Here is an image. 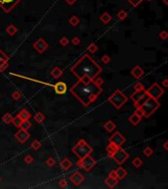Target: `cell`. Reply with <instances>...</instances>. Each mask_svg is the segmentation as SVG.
Returning a JSON list of instances; mask_svg holds the SVG:
<instances>
[{"mask_svg": "<svg viewBox=\"0 0 168 189\" xmlns=\"http://www.w3.org/2000/svg\"><path fill=\"white\" fill-rule=\"evenodd\" d=\"M132 164H133V166H134L136 168H139L140 166H141L143 165V161H142L141 158L137 157V158H135L134 160H133V161H132Z\"/></svg>", "mask_w": 168, "mask_h": 189, "instance_id": "28", "label": "cell"}, {"mask_svg": "<svg viewBox=\"0 0 168 189\" xmlns=\"http://www.w3.org/2000/svg\"><path fill=\"white\" fill-rule=\"evenodd\" d=\"M159 106H160V103L157 102V100H155L152 98L148 97L147 100L145 101L144 103L140 106L142 108L143 112H144V116L145 117H150L151 114L155 113Z\"/></svg>", "mask_w": 168, "mask_h": 189, "instance_id": "4", "label": "cell"}, {"mask_svg": "<svg viewBox=\"0 0 168 189\" xmlns=\"http://www.w3.org/2000/svg\"><path fill=\"white\" fill-rule=\"evenodd\" d=\"M145 95H147V94H145V90H140V91H135V92L133 93V94H132V95L130 96V98L135 103L134 105L137 106V105L139 103V102L142 100L143 98L145 97Z\"/></svg>", "mask_w": 168, "mask_h": 189, "instance_id": "14", "label": "cell"}, {"mask_svg": "<svg viewBox=\"0 0 168 189\" xmlns=\"http://www.w3.org/2000/svg\"><path fill=\"white\" fill-rule=\"evenodd\" d=\"M162 85H163L164 88H167L168 87V79H164L163 82H162Z\"/></svg>", "mask_w": 168, "mask_h": 189, "instance_id": "51", "label": "cell"}, {"mask_svg": "<svg viewBox=\"0 0 168 189\" xmlns=\"http://www.w3.org/2000/svg\"><path fill=\"white\" fill-rule=\"evenodd\" d=\"M153 154V150L151 149L150 147H147V148H145V150H144V155L145 156V157H150L151 155Z\"/></svg>", "mask_w": 168, "mask_h": 189, "instance_id": "36", "label": "cell"}, {"mask_svg": "<svg viewBox=\"0 0 168 189\" xmlns=\"http://www.w3.org/2000/svg\"><path fill=\"white\" fill-rule=\"evenodd\" d=\"M32 46H34V48L37 51V52L42 53V52H44L46 49L48 48V43L45 42V40L38 39L37 42H34Z\"/></svg>", "mask_w": 168, "mask_h": 189, "instance_id": "11", "label": "cell"}, {"mask_svg": "<svg viewBox=\"0 0 168 189\" xmlns=\"http://www.w3.org/2000/svg\"><path fill=\"white\" fill-rule=\"evenodd\" d=\"M96 161L93 158H92L90 156H86L85 158L83 159H79L78 163H77V166L79 168H81L84 169L85 171H90L93 166H95Z\"/></svg>", "mask_w": 168, "mask_h": 189, "instance_id": "6", "label": "cell"}, {"mask_svg": "<svg viewBox=\"0 0 168 189\" xmlns=\"http://www.w3.org/2000/svg\"><path fill=\"white\" fill-rule=\"evenodd\" d=\"M20 1L21 0H0V7L4 12L9 13Z\"/></svg>", "mask_w": 168, "mask_h": 189, "instance_id": "10", "label": "cell"}, {"mask_svg": "<svg viewBox=\"0 0 168 189\" xmlns=\"http://www.w3.org/2000/svg\"><path fill=\"white\" fill-rule=\"evenodd\" d=\"M67 2L69 4H74V2H75V0H67Z\"/></svg>", "mask_w": 168, "mask_h": 189, "instance_id": "54", "label": "cell"}, {"mask_svg": "<svg viewBox=\"0 0 168 189\" xmlns=\"http://www.w3.org/2000/svg\"><path fill=\"white\" fill-rule=\"evenodd\" d=\"M40 147H41V143L38 140H34L32 141V143L31 144V148L32 149H34L35 151L38 150Z\"/></svg>", "mask_w": 168, "mask_h": 189, "instance_id": "34", "label": "cell"}, {"mask_svg": "<svg viewBox=\"0 0 168 189\" xmlns=\"http://www.w3.org/2000/svg\"><path fill=\"white\" fill-rule=\"evenodd\" d=\"M115 173H116V177L118 180H122L125 178L126 175H127V171H126L122 166H119L117 169H115Z\"/></svg>", "mask_w": 168, "mask_h": 189, "instance_id": "18", "label": "cell"}, {"mask_svg": "<svg viewBox=\"0 0 168 189\" xmlns=\"http://www.w3.org/2000/svg\"><path fill=\"white\" fill-rule=\"evenodd\" d=\"M127 101H128V98L126 97L120 90H116V91L108 98V102L117 109L122 108Z\"/></svg>", "mask_w": 168, "mask_h": 189, "instance_id": "5", "label": "cell"}, {"mask_svg": "<svg viewBox=\"0 0 168 189\" xmlns=\"http://www.w3.org/2000/svg\"><path fill=\"white\" fill-rule=\"evenodd\" d=\"M117 149H118V148H117L116 146H115V145H113L112 143H109L108 146L106 147V152H107V154H108V156L110 157V156L113 154V153H114Z\"/></svg>", "mask_w": 168, "mask_h": 189, "instance_id": "27", "label": "cell"}, {"mask_svg": "<svg viewBox=\"0 0 168 189\" xmlns=\"http://www.w3.org/2000/svg\"><path fill=\"white\" fill-rule=\"evenodd\" d=\"M159 38H160L161 40H167V38H168V33L166 31H163V32H161L160 34H159Z\"/></svg>", "mask_w": 168, "mask_h": 189, "instance_id": "45", "label": "cell"}, {"mask_svg": "<svg viewBox=\"0 0 168 189\" xmlns=\"http://www.w3.org/2000/svg\"><path fill=\"white\" fill-rule=\"evenodd\" d=\"M79 18L78 17H76V16H73L72 18L69 20V23H70V25H72V26H77V25L79 24Z\"/></svg>", "mask_w": 168, "mask_h": 189, "instance_id": "37", "label": "cell"}, {"mask_svg": "<svg viewBox=\"0 0 168 189\" xmlns=\"http://www.w3.org/2000/svg\"><path fill=\"white\" fill-rule=\"evenodd\" d=\"M32 127V123L29 121V120H25V121H22L21 125H20V128L24 130H28Z\"/></svg>", "mask_w": 168, "mask_h": 189, "instance_id": "29", "label": "cell"}, {"mask_svg": "<svg viewBox=\"0 0 168 189\" xmlns=\"http://www.w3.org/2000/svg\"><path fill=\"white\" fill-rule=\"evenodd\" d=\"M6 33L9 35H11V37H13V35H16V33H17V28H16L14 25H9V26L7 27V29H6Z\"/></svg>", "mask_w": 168, "mask_h": 189, "instance_id": "25", "label": "cell"}, {"mask_svg": "<svg viewBox=\"0 0 168 189\" xmlns=\"http://www.w3.org/2000/svg\"><path fill=\"white\" fill-rule=\"evenodd\" d=\"M163 147H164V149L166 150V151L168 150V142H165L164 145H163Z\"/></svg>", "mask_w": 168, "mask_h": 189, "instance_id": "53", "label": "cell"}, {"mask_svg": "<svg viewBox=\"0 0 168 189\" xmlns=\"http://www.w3.org/2000/svg\"><path fill=\"white\" fill-rule=\"evenodd\" d=\"M22 121H23V120H22V119H21V118H20V117H19V116H17V115H16L15 117H13V118H12V121H11V122H12V123H13V124L16 126V127L20 128V125H21Z\"/></svg>", "mask_w": 168, "mask_h": 189, "instance_id": "31", "label": "cell"}, {"mask_svg": "<svg viewBox=\"0 0 168 189\" xmlns=\"http://www.w3.org/2000/svg\"><path fill=\"white\" fill-rule=\"evenodd\" d=\"M24 161H25V163H26V164H32V161H34V158H32V156L28 155V156H26V157L24 158Z\"/></svg>", "mask_w": 168, "mask_h": 189, "instance_id": "43", "label": "cell"}, {"mask_svg": "<svg viewBox=\"0 0 168 189\" xmlns=\"http://www.w3.org/2000/svg\"><path fill=\"white\" fill-rule=\"evenodd\" d=\"M59 42H60V45H61L62 46H66V45H68V43H69V40H68L66 37H62L61 39H60Z\"/></svg>", "mask_w": 168, "mask_h": 189, "instance_id": "41", "label": "cell"}, {"mask_svg": "<svg viewBox=\"0 0 168 189\" xmlns=\"http://www.w3.org/2000/svg\"><path fill=\"white\" fill-rule=\"evenodd\" d=\"M104 128H105V130L107 132H112V131L116 128V124H115L112 120H108V121L104 124Z\"/></svg>", "mask_w": 168, "mask_h": 189, "instance_id": "23", "label": "cell"}, {"mask_svg": "<svg viewBox=\"0 0 168 189\" xmlns=\"http://www.w3.org/2000/svg\"><path fill=\"white\" fill-rule=\"evenodd\" d=\"M142 120V117H140L136 112H134L132 115L129 117V121H130L133 125H138Z\"/></svg>", "mask_w": 168, "mask_h": 189, "instance_id": "22", "label": "cell"}, {"mask_svg": "<svg viewBox=\"0 0 168 189\" xmlns=\"http://www.w3.org/2000/svg\"><path fill=\"white\" fill-rule=\"evenodd\" d=\"M134 89H135V91H140V90H145V87L142 83L138 82L137 84L134 85Z\"/></svg>", "mask_w": 168, "mask_h": 189, "instance_id": "40", "label": "cell"}, {"mask_svg": "<svg viewBox=\"0 0 168 189\" xmlns=\"http://www.w3.org/2000/svg\"><path fill=\"white\" fill-rule=\"evenodd\" d=\"M108 176H111V177H116V173H115V171H111L110 173L108 174ZM117 178V177H116Z\"/></svg>", "mask_w": 168, "mask_h": 189, "instance_id": "52", "label": "cell"}, {"mask_svg": "<svg viewBox=\"0 0 168 189\" xmlns=\"http://www.w3.org/2000/svg\"><path fill=\"white\" fill-rule=\"evenodd\" d=\"M93 81L95 82V84L96 85H98V86H101V85H102L103 83H104V81H103V79H101V78H95L93 79Z\"/></svg>", "mask_w": 168, "mask_h": 189, "instance_id": "48", "label": "cell"}, {"mask_svg": "<svg viewBox=\"0 0 168 189\" xmlns=\"http://www.w3.org/2000/svg\"><path fill=\"white\" fill-rule=\"evenodd\" d=\"M17 116H19L22 120H23V121H25V120H29L30 118H31V113H30L26 108H23L17 114Z\"/></svg>", "mask_w": 168, "mask_h": 189, "instance_id": "19", "label": "cell"}, {"mask_svg": "<svg viewBox=\"0 0 168 189\" xmlns=\"http://www.w3.org/2000/svg\"><path fill=\"white\" fill-rule=\"evenodd\" d=\"M108 141H109V143H112L117 148H120L126 142V138L120 132H115L113 135L108 139Z\"/></svg>", "mask_w": 168, "mask_h": 189, "instance_id": "9", "label": "cell"}, {"mask_svg": "<svg viewBox=\"0 0 168 189\" xmlns=\"http://www.w3.org/2000/svg\"><path fill=\"white\" fill-rule=\"evenodd\" d=\"M54 88V91L56 94H58V95H63V94H65L66 91H67V85H66L64 82H57L56 84H54L53 86H52Z\"/></svg>", "mask_w": 168, "mask_h": 189, "instance_id": "15", "label": "cell"}, {"mask_svg": "<svg viewBox=\"0 0 168 189\" xmlns=\"http://www.w3.org/2000/svg\"><path fill=\"white\" fill-rule=\"evenodd\" d=\"M0 181H1V176H0Z\"/></svg>", "mask_w": 168, "mask_h": 189, "instance_id": "55", "label": "cell"}, {"mask_svg": "<svg viewBox=\"0 0 168 189\" xmlns=\"http://www.w3.org/2000/svg\"><path fill=\"white\" fill-rule=\"evenodd\" d=\"M60 168H61L63 171H69L71 168H72V163H71V161L69 160V159L65 158L63 159V160L60 161Z\"/></svg>", "mask_w": 168, "mask_h": 189, "instance_id": "17", "label": "cell"}, {"mask_svg": "<svg viewBox=\"0 0 168 189\" xmlns=\"http://www.w3.org/2000/svg\"><path fill=\"white\" fill-rule=\"evenodd\" d=\"M100 20L104 24H108L110 22V20H111V17H110V15L108 14V13H104V14L101 15Z\"/></svg>", "mask_w": 168, "mask_h": 189, "instance_id": "30", "label": "cell"}, {"mask_svg": "<svg viewBox=\"0 0 168 189\" xmlns=\"http://www.w3.org/2000/svg\"><path fill=\"white\" fill-rule=\"evenodd\" d=\"M73 154H75L78 159H83L86 156L90 155L93 152V149L92 146H90V144L87 143L86 140L82 139L77 143L75 146L72 148Z\"/></svg>", "mask_w": 168, "mask_h": 189, "instance_id": "3", "label": "cell"}, {"mask_svg": "<svg viewBox=\"0 0 168 189\" xmlns=\"http://www.w3.org/2000/svg\"><path fill=\"white\" fill-rule=\"evenodd\" d=\"M5 60H9V56H8L7 54H5L3 51L0 49V62L5 61Z\"/></svg>", "mask_w": 168, "mask_h": 189, "instance_id": "39", "label": "cell"}, {"mask_svg": "<svg viewBox=\"0 0 168 189\" xmlns=\"http://www.w3.org/2000/svg\"><path fill=\"white\" fill-rule=\"evenodd\" d=\"M131 74L136 79H140L143 75H144V70H143L139 65H137V66H135L133 69L131 70Z\"/></svg>", "mask_w": 168, "mask_h": 189, "instance_id": "16", "label": "cell"}, {"mask_svg": "<svg viewBox=\"0 0 168 189\" xmlns=\"http://www.w3.org/2000/svg\"><path fill=\"white\" fill-rule=\"evenodd\" d=\"M59 185H60V187H62V188L67 187L68 182H67V180H66V178H61V179H60L59 180Z\"/></svg>", "mask_w": 168, "mask_h": 189, "instance_id": "42", "label": "cell"}, {"mask_svg": "<svg viewBox=\"0 0 168 189\" xmlns=\"http://www.w3.org/2000/svg\"><path fill=\"white\" fill-rule=\"evenodd\" d=\"M110 158H112L118 164V165L121 166L122 164H124L129 159V154L126 152L125 150L121 149V147H120L115 151L113 154L110 156Z\"/></svg>", "mask_w": 168, "mask_h": 189, "instance_id": "8", "label": "cell"}, {"mask_svg": "<svg viewBox=\"0 0 168 189\" xmlns=\"http://www.w3.org/2000/svg\"><path fill=\"white\" fill-rule=\"evenodd\" d=\"M71 72L78 79H82L85 76H88L93 80L102 72V68L89 54L86 53L76 62V64L71 67Z\"/></svg>", "mask_w": 168, "mask_h": 189, "instance_id": "2", "label": "cell"}, {"mask_svg": "<svg viewBox=\"0 0 168 189\" xmlns=\"http://www.w3.org/2000/svg\"><path fill=\"white\" fill-rule=\"evenodd\" d=\"M101 61H102V63H104V64H107V63L110 62V57L105 54V55H103L101 57Z\"/></svg>", "mask_w": 168, "mask_h": 189, "instance_id": "46", "label": "cell"}, {"mask_svg": "<svg viewBox=\"0 0 168 189\" xmlns=\"http://www.w3.org/2000/svg\"><path fill=\"white\" fill-rule=\"evenodd\" d=\"M141 1H142V0H129V2H130L133 6H137L138 4L141 3Z\"/></svg>", "mask_w": 168, "mask_h": 189, "instance_id": "50", "label": "cell"}, {"mask_svg": "<svg viewBox=\"0 0 168 189\" xmlns=\"http://www.w3.org/2000/svg\"><path fill=\"white\" fill-rule=\"evenodd\" d=\"M34 118H35V121H37V123H42V122L45 120V116L42 114V112L37 111V113L35 114Z\"/></svg>", "mask_w": 168, "mask_h": 189, "instance_id": "24", "label": "cell"}, {"mask_svg": "<svg viewBox=\"0 0 168 189\" xmlns=\"http://www.w3.org/2000/svg\"><path fill=\"white\" fill-rule=\"evenodd\" d=\"M163 93H164V90L162 89L157 83L152 84L147 91H145V94H147L148 97L152 98H155V100H158V98L163 95Z\"/></svg>", "mask_w": 168, "mask_h": 189, "instance_id": "7", "label": "cell"}, {"mask_svg": "<svg viewBox=\"0 0 168 189\" xmlns=\"http://www.w3.org/2000/svg\"><path fill=\"white\" fill-rule=\"evenodd\" d=\"M51 76L53 77L54 79H59L61 76L63 75V71H62V69L61 68H59V67H54L53 69H52V71H51Z\"/></svg>", "mask_w": 168, "mask_h": 189, "instance_id": "21", "label": "cell"}, {"mask_svg": "<svg viewBox=\"0 0 168 189\" xmlns=\"http://www.w3.org/2000/svg\"><path fill=\"white\" fill-rule=\"evenodd\" d=\"M12 118H13L12 114L9 113V112H6V113L2 116V121H3L5 124H9V123H11V121H12Z\"/></svg>", "mask_w": 168, "mask_h": 189, "instance_id": "26", "label": "cell"}, {"mask_svg": "<svg viewBox=\"0 0 168 189\" xmlns=\"http://www.w3.org/2000/svg\"><path fill=\"white\" fill-rule=\"evenodd\" d=\"M70 180L71 182L73 183L75 186H79L80 184H82L85 180V177L80 171H74L70 176Z\"/></svg>", "mask_w": 168, "mask_h": 189, "instance_id": "12", "label": "cell"}, {"mask_svg": "<svg viewBox=\"0 0 168 189\" xmlns=\"http://www.w3.org/2000/svg\"><path fill=\"white\" fill-rule=\"evenodd\" d=\"M117 17L120 19V20H124L126 17H127V13L125 12V11H121V12L118 13Z\"/></svg>", "mask_w": 168, "mask_h": 189, "instance_id": "44", "label": "cell"}, {"mask_svg": "<svg viewBox=\"0 0 168 189\" xmlns=\"http://www.w3.org/2000/svg\"><path fill=\"white\" fill-rule=\"evenodd\" d=\"M87 49H88V51H90V53H95L96 51H97L98 47L95 43H90V45L87 47Z\"/></svg>", "mask_w": 168, "mask_h": 189, "instance_id": "32", "label": "cell"}, {"mask_svg": "<svg viewBox=\"0 0 168 189\" xmlns=\"http://www.w3.org/2000/svg\"><path fill=\"white\" fill-rule=\"evenodd\" d=\"M45 164H46V166H47L48 168H53V166H55V164H56V161H55L54 158L50 157V158H48L47 160H46Z\"/></svg>", "mask_w": 168, "mask_h": 189, "instance_id": "35", "label": "cell"}, {"mask_svg": "<svg viewBox=\"0 0 168 189\" xmlns=\"http://www.w3.org/2000/svg\"><path fill=\"white\" fill-rule=\"evenodd\" d=\"M14 136H15V138L22 144L25 143V142L31 137L30 133L28 132V130H24V129H22V128H20V130H19L17 133H15Z\"/></svg>", "mask_w": 168, "mask_h": 189, "instance_id": "13", "label": "cell"}, {"mask_svg": "<svg viewBox=\"0 0 168 189\" xmlns=\"http://www.w3.org/2000/svg\"><path fill=\"white\" fill-rule=\"evenodd\" d=\"M71 42H72L74 45H80L81 40H80V39L78 37H75V38H73V39L71 40Z\"/></svg>", "mask_w": 168, "mask_h": 189, "instance_id": "47", "label": "cell"}, {"mask_svg": "<svg viewBox=\"0 0 168 189\" xmlns=\"http://www.w3.org/2000/svg\"><path fill=\"white\" fill-rule=\"evenodd\" d=\"M105 183L107 184V186L110 188H114L115 186L117 185L118 183V179L116 177H111V176H108L107 178L105 179Z\"/></svg>", "mask_w": 168, "mask_h": 189, "instance_id": "20", "label": "cell"}, {"mask_svg": "<svg viewBox=\"0 0 168 189\" xmlns=\"http://www.w3.org/2000/svg\"><path fill=\"white\" fill-rule=\"evenodd\" d=\"M12 98H13L15 101H19V100H20V98H22V93H21V92H19V91H15V92H13V94H12Z\"/></svg>", "mask_w": 168, "mask_h": 189, "instance_id": "38", "label": "cell"}, {"mask_svg": "<svg viewBox=\"0 0 168 189\" xmlns=\"http://www.w3.org/2000/svg\"><path fill=\"white\" fill-rule=\"evenodd\" d=\"M70 92L83 105L89 106L101 94L102 88L88 76H85L70 88Z\"/></svg>", "mask_w": 168, "mask_h": 189, "instance_id": "1", "label": "cell"}, {"mask_svg": "<svg viewBox=\"0 0 168 189\" xmlns=\"http://www.w3.org/2000/svg\"><path fill=\"white\" fill-rule=\"evenodd\" d=\"M135 112H136V113H137L140 117H143V116H144V112H143L142 108H140V106H138L137 109H136V111H135Z\"/></svg>", "mask_w": 168, "mask_h": 189, "instance_id": "49", "label": "cell"}, {"mask_svg": "<svg viewBox=\"0 0 168 189\" xmlns=\"http://www.w3.org/2000/svg\"><path fill=\"white\" fill-rule=\"evenodd\" d=\"M9 60H5V61L0 62V72H4L6 70V68L9 66Z\"/></svg>", "mask_w": 168, "mask_h": 189, "instance_id": "33", "label": "cell"}]
</instances>
